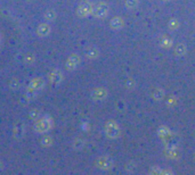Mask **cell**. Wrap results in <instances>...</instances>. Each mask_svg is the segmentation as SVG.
Here are the masks:
<instances>
[{
    "mask_svg": "<svg viewBox=\"0 0 195 175\" xmlns=\"http://www.w3.org/2000/svg\"><path fill=\"white\" fill-rule=\"evenodd\" d=\"M78 64H79V57L78 56H71L70 57V59L68 60V68L69 69H72V68H75L76 66H78Z\"/></svg>",
    "mask_w": 195,
    "mask_h": 175,
    "instance_id": "obj_6",
    "label": "cell"
},
{
    "mask_svg": "<svg viewBox=\"0 0 195 175\" xmlns=\"http://www.w3.org/2000/svg\"><path fill=\"white\" fill-rule=\"evenodd\" d=\"M108 12V6L105 2H99L98 5L95 6V8H93V13L95 14V16L97 17H104L107 15Z\"/></svg>",
    "mask_w": 195,
    "mask_h": 175,
    "instance_id": "obj_2",
    "label": "cell"
},
{
    "mask_svg": "<svg viewBox=\"0 0 195 175\" xmlns=\"http://www.w3.org/2000/svg\"><path fill=\"white\" fill-rule=\"evenodd\" d=\"M86 55H87V57H89V58H96L98 56V50L96 48H89V49L86 51Z\"/></svg>",
    "mask_w": 195,
    "mask_h": 175,
    "instance_id": "obj_9",
    "label": "cell"
},
{
    "mask_svg": "<svg viewBox=\"0 0 195 175\" xmlns=\"http://www.w3.org/2000/svg\"><path fill=\"white\" fill-rule=\"evenodd\" d=\"M0 165H1V164H0ZM0 168H1V166H0Z\"/></svg>",
    "mask_w": 195,
    "mask_h": 175,
    "instance_id": "obj_14",
    "label": "cell"
},
{
    "mask_svg": "<svg viewBox=\"0 0 195 175\" xmlns=\"http://www.w3.org/2000/svg\"><path fill=\"white\" fill-rule=\"evenodd\" d=\"M55 16H56V14H55L52 10H48V12H46V14H45V18H46L47 21H52V20L55 18Z\"/></svg>",
    "mask_w": 195,
    "mask_h": 175,
    "instance_id": "obj_12",
    "label": "cell"
},
{
    "mask_svg": "<svg viewBox=\"0 0 195 175\" xmlns=\"http://www.w3.org/2000/svg\"><path fill=\"white\" fill-rule=\"evenodd\" d=\"M49 32H50V27H49V25H47V24H41V25L38 27V33H39L41 37L47 35Z\"/></svg>",
    "mask_w": 195,
    "mask_h": 175,
    "instance_id": "obj_7",
    "label": "cell"
},
{
    "mask_svg": "<svg viewBox=\"0 0 195 175\" xmlns=\"http://www.w3.org/2000/svg\"><path fill=\"white\" fill-rule=\"evenodd\" d=\"M98 165H99V167H102V168H110V167L112 166V161H111V159H108L107 157H103V158L99 159Z\"/></svg>",
    "mask_w": 195,
    "mask_h": 175,
    "instance_id": "obj_5",
    "label": "cell"
},
{
    "mask_svg": "<svg viewBox=\"0 0 195 175\" xmlns=\"http://www.w3.org/2000/svg\"><path fill=\"white\" fill-rule=\"evenodd\" d=\"M93 13V5L89 2V1H83L80 3L79 8H78V14L82 17L85 16H88L89 14Z\"/></svg>",
    "mask_w": 195,
    "mask_h": 175,
    "instance_id": "obj_1",
    "label": "cell"
},
{
    "mask_svg": "<svg viewBox=\"0 0 195 175\" xmlns=\"http://www.w3.org/2000/svg\"><path fill=\"white\" fill-rule=\"evenodd\" d=\"M42 85H44L42 81H41L40 79H38V80H34V81L32 82V84H31V89H32L33 91H35V90H38V89L42 88Z\"/></svg>",
    "mask_w": 195,
    "mask_h": 175,
    "instance_id": "obj_11",
    "label": "cell"
},
{
    "mask_svg": "<svg viewBox=\"0 0 195 175\" xmlns=\"http://www.w3.org/2000/svg\"><path fill=\"white\" fill-rule=\"evenodd\" d=\"M122 25H123V23L120 18H113L112 20V22H111V26L114 28V30H119V28H121Z\"/></svg>",
    "mask_w": 195,
    "mask_h": 175,
    "instance_id": "obj_8",
    "label": "cell"
},
{
    "mask_svg": "<svg viewBox=\"0 0 195 175\" xmlns=\"http://www.w3.org/2000/svg\"><path fill=\"white\" fill-rule=\"evenodd\" d=\"M51 128V122L48 118H42L38 122V124L35 125V129L38 132H46L48 131L49 129Z\"/></svg>",
    "mask_w": 195,
    "mask_h": 175,
    "instance_id": "obj_3",
    "label": "cell"
},
{
    "mask_svg": "<svg viewBox=\"0 0 195 175\" xmlns=\"http://www.w3.org/2000/svg\"><path fill=\"white\" fill-rule=\"evenodd\" d=\"M136 5H137V0H127V6H128L129 8L135 7Z\"/></svg>",
    "mask_w": 195,
    "mask_h": 175,
    "instance_id": "obj_13",
    "label": "cell"
},
{
    "mask_svg": "<svg viewBox=\"0 0 195 175\" xmlns=\"http://www.w3.org/2000/svg\"><path fill=\"white\" fill-rule=\"evenodd\" d=\"M106 133L111 138H115L119 134V128L114 122H108L106 124Z\"/></svg>",
    "mask_w": 195,
    "mask_h": 175,
    "instance_id": "obj_4",
    "label": "cell"
},
{
    "mask_svg": "<svg viewBox=\"0 0 195 175\" xmlns=\"http://www.w3.org/2000/svg\"><path fill=\"white\" fill-rule=\"evenodd\" d=\"M62 80V75H61V72H58V71H56V72H54L52 73V75H51V82L52 83H58L59 81Z\"/></svg>",
    "mask_w": 195,
    "mask_h": 175,
    "instance_id": "obj_10",
    "label": "cell"
}]
</instances>
